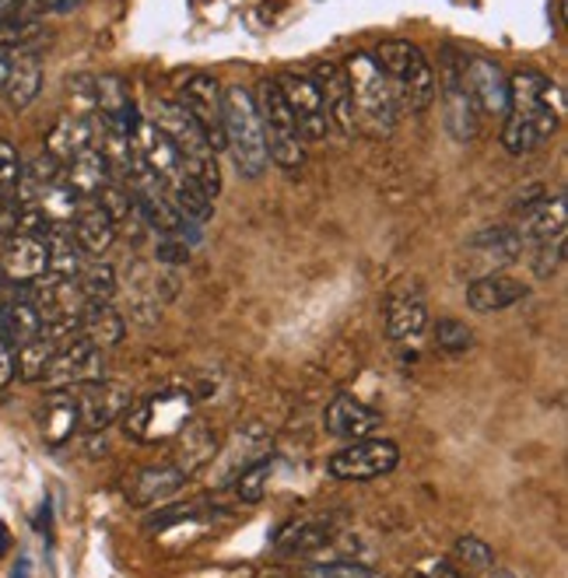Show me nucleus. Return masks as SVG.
<instances>
[{
  "instance_id": "obj_1",
  "label": "nucleus",
  "mask_w": 568,
  "mask_h": 578,
  "mask_svg": "<svg viewBox=\"0 0 568 578\" xmlns=\"http://www.w3.org/2000/svg\"><path fill=\"white\" fill-rule=\"evenodd\" d=\"M558 88L537 70H520L509 77V106L502 144L509 154H529L555 138L561 123V102L555 99Z\"/></svg>"
},
{
  "instance_id": "obj_2",
  "label": "nucleus",
  "mask_w": 568,
  "mask_h": 578,
  "mask_svg": "<svg viewBox=\"0 0 568 578\" xmlns=\"http://www.w3.org/2000/svg\"><path fill=\"white\" fill-rule=\"evenodd\" d=\"M168 141L176 144L179 162L186 168V176L197 183V189L207 200H215L221 193V168H218V151L207 144L200 127L189 120L179 109V102H151V120Z\"/></svg>"
},
{
  "instance_id": "obj_3",
  "label": "nucleus",
  "mask_w": 568,
  "mask_h": 578,
  "mask_svg": "<svg viewBox=\"0 0 568 578\" xmlns=\"http://www.w3.org/2000/svg\"><path fill=\"white\" fill-rule=\"evenodd\" d=\"M221 123H225V151H232V162L245 179H260L267 172V138H263L260 112L253 95L245 88H225L221 95Z\"/></svg>"
},
{
  "instance_id": "obj_4",
  "label": "nucleus",
  "mask_w": 568,
  "mask_h": 578,
  "mask_svg": "<svg viewBox=\"0 0 568 578\" xmlns=\"http://www.w3.org/2000/svg\"><path fill=\"white\" fill-rule=\"evenodd\" d=\"M369 56L375 61V67L390 77L401 112H425L435 102V70L414 43H407V39H390V43L375 46Z\"/></svg>"
},
{
  "instance_id": "obj_5",
  "label": "nucleus",
  "mask_w": 568,
  "mask_h": 578,
  "mask_svg": "<svg viewBox=\"0 0 568 578\" xmlns=\"http://www.w3.org/2000/svg\"><path fill=\"white\" fill-rule=\"evenodd\" d=\"M345 74H348L354 116H358V130L365 127L372 138H386V133H393L396 120H401V106H396L390 77L375 67L369 53H354L345 67Z\"/></svg>"
},
{
  "instance_id": "obj_6",
  "label": "nucleus",
  "mask_w": 568,
  "mask_h": 578,
  "mask_svg": "<svg viewBox=\"0 0 568 578\" xmlns=\"http://www.w3.org/2000/svg\"><path fill=\"white\" fill-rule=\"evenodd\" d=\"M197 403L186 390H165L148 396L144 403H134L123 414V432L130 441H141V446H159V441H173L183 424L194 417Z\"/></svg>"
},
{
  "instance_id": "obj_7",
  "label": "nucleus",
  "mask_w": 568,
  "mask_h": 578,
  "mask_svg": "<svg viewBox=\"0 0 568 578\" xmlns=\"http://www.w3.org/2000/svg\"><path fill=\"white\" fill-rule=\"evenodd\" d=\"M256 112H260V123H263V138H267V154L274 159V165H281L284 172H295L302 168V162H306V141L298 138L295 130V116L288 109V102H284L281 88L271 81H260L256 88V99H253Z\"/></svg>"
},
{
  "instance_id": "obj_8",
  "label": "nucleus",
  "mask_w": 568,
  "mask_h": 578,
  "mask_svg": "<svg viewBox=\"0 0 568 578\" xmlns=\"http://www.w3.org/2000/svg\"><path fill=\"white\" fill-rule=\"evenodd\" d=\"M99 379H106V358H102L99 347L81 340V337L56 347V355L43 375L50 390H81V385L99 382Z\"/></svg>"
},
{
  "instance_id": "obj_9",
  "label": "nucleus",
  "mask_w": 568,
  "mask_h": 578,
  "mask_svg": "<svg viewBox=\"0 0 568 578\" xmlns=\"http://www.w3.org/2000/svg\"><path fill=\"white\" fill-rule=\"evenodd\" d=\"M396 462H401V449H396V441H390V438H358L327 462V470L337 480H372V477H383V473L396 470Z\"/></svg>"
},
{
  "instance_id": "obj_10",
  "label": "nucleus",
  "mask_w": 568,
  "mask_h": 578,
  "mask_svg": "<svg viewBox=\"0 0 568 578\" xmlns=\"http://www.w3.org/2000/svg\"><path fill=\"white\" fill-rule=\"evenodd\" d=\"M221 95L225 88L218 85L215 74H194L179 88V109L200 127L215 151H225V123H221Z\"/></svg>"
},
{
  "instance_id": "obj_11",
  "label": "nucleus",
  "mask_w": 568,
  "mask_h": 578,
  "mask_svg": "<svg viewBox=\"0 0 568 578\" xmlns=\"http://www.w3.org/2000/svg\"><path fill=\"white\" fill-rule=\"evenodd\" d=\"M274 85L281 88L284 102H288L292 116H295V130L302 141H324L330 133V120L324 112V102H319V91L313 85V77L284 70L274 77Z\"/></svg>"
},
{
  "instance_id": "obj_12",
  "label": "nucleus",
  "mask_w": 568,
  "mask_h": 578,
  "mask_svg": "<svg viewBox=\"0 0 568 578\" xmlns=\"http://www.w3.org/2000/svg\"><path fill=\"white\" fill-rule=\"evenodd\" d=\"M78 393V417L85 432H106L112 421H120L130 407H134V393L123 382L99 379L81 385Z\"/></svg>"
},
{
  "instance_id": "obj_13",
  "label": "nucleus",
  "mask_w": 568,
  "mask_h": 578,
  "mask_svg": "<svg viewBox=\"0 0 568 578\" xmlns=\"http://www.w3.org/2000/svg\"><path fill=\"white\" fill-rule=\"evenodd\" d=\"M460 81L463 91L473 106V112L484 116H505L509 106V77L502 74V67L488 56H470L460 67Z\"/></svg>"
},
{
  "instance_id": "obj_14",
  "label": "nucleus",
  "mask_w": 568,
  "mask_h": 578,
  "mask_svg": "<svg viewBox=\"0 0 568 578\" xmlns=\"http://www.w3.org/2000/svg\"><path fill=\"white\" fill-rule=\"evenodd\" d=\"M313 85L319 91V102H324V112L330 127H337L345 138H354L358 133V116H354V102H351V88H348V74L337 64H319L313 70Z\"/></svg>"
},
{
  "instance_id": "obj_15",
  "label": "nucleus",
  "mask_w": 568,
  "mask_h": 578,
  "mask_svg": "<svg viewBox=\"0 0 568 578\" xmlns=\"http://www.w3.org/2000/svg\"><path fill=\"white\" fill-rule=\"evenodd\" d=\"M176 449H173V467L183 470L186 477H194L197 470H204L207 462H215L218 452V435H215V424L204 421V417H189L183 424V432L173 438Z\"/></svg>"
},
{
  "instance_id": "obj_16",
  "label": "nucleus",
  "mask_w": 568,
  "mask_h": 578,
  "mask_svg": "<svg viewBox=\"0 0 568 578\" xmlns=\"http://www.w3.org/2000/svg\"><path fill=\"white\" fill-rule=\"evenodd\" d=\"M324 424H327V432H330L334 438H351V441H358V438H369L372 432L383 428V414L372 411L369 403H362V400L340 393V396H334V400L327 403Z\"/></svg>"
},
{
  "instance_id": "obj_17",
  "label": "nucleus",
  "mask_w": 568,
  "mask_h": 578,
  "mask_svg": "<svg viewBox=\"0 0 568 578\" xmlns=\"http://www.w3.org/2000/svg\"><path fill=\"white\" fill-rule=\"evenodd\" d=\"M0 270L14 284H35L46 277L50 260H46V242L40 236H8L4 257H0Z\"/></svg>"
},
{
  "instance_id": "obj_18",
  "label": "nucleus",
  "mask_w": 568,
  "mask_h": 578,
  "mask_svg": "<svg viewBox=\"0 0 568 578\" xmlns=\"http://www.w3.org/2000/svg\"><path fill=\"white\" fill-rule=\"evenodd\" d=\"M186 480L189 477L183 470H176L173 462H162V467H148L130 480L127 498H130V505L151 509V505H162V501H168V498H176Z\"/></svg>"
},
{
  "instance_id": "obj_19",
  "label": "nucleus",
  "mask_w": 568,
  "mask_h": 578,
  "mask_svg": "<svg viewBox=\"0 0 568 578\" xmlns=\"http://www.w3.org/2000/svg\"><path fill=\"white\" fill-rule=\"evenodd\" d=\"M334 536H337V519L309 515V519H292L288 526H281L274 536V547L281 554H309L327 547Z\"/></svg>"
},
{
  "instance_id": "obj_20",
  "label": "nucleus",
  "mask_w": 568,
  "mask_h": 578,
  "mask_svg": "<svg viewBox=\"0 0 568 578\" xmlns=\"http://www.w3.org/2000/svg\"><path fill=\"white\" fill-rule=\"evenodd\" d=\"M523 295H526L523 281L509 277V274H484L467 287V305L473 313L488 316V313H502V308L523 302Z\"/></svg>"
},
{
  "instance_id": "obj_21",
  "label": "nucleus",
  "mask_w": 568,
  "mask_h": 578,
  "mask_svg": "<svg viewBox=\"0 0 568 578\" xmlns=\"http://www.w3.org/2000/svg\"><path fill=\"white\" fill-rule=\"evenodd\" d=\"M565 193H558V197H544L537 204H529L523 210V221H520V242H551V239H561L565 236Z\"/></svg>"
},
{
  "instance_id": "obj_22",
  "label": "nucleus",
  "mask_w": 568,
  "mask_h": 578,
  "mask_svg": "<svg viewBox=\"0 0 568 578\" xmlns=\"http://www.w3.org/2000/svg\"><path fill=\"white\" fill-rule=\"evenodd\" d=\"M78 393L74 390H53L40 407V428L50 446H64V441L78 432Z\"/></svg>"
},
{
  "instance_id": "obj_23",
  "label": "nucleus",
  "mask_w": 568,
  "mask_h": 578,
  "mask_svg": "<svg viewBox=\"0 0 568 578\" xmlns=\"http://www.w3.org/2000/svg\"><path fill=\"white\" fill-rule=\"evenodd\" d=\"M78 337L106 351V347H117L127 337V323L109 302H85L78 313Z\"/></svg>"
},
{
  "instance_id": "obj_24",
  "label": "nucleus",
  "mask_w": 568,
  "mask_h": 578,
  "mask_svg": "<svg viewBox=\"0 0 568 578\" xmlns=\"http://www.w3.org/2000/svg\"><path fill=\"white\" fill-rule=\"evenodd\" d=\"M386 334L393 340H414L428 330V305L414 292H396L386 302Z\"/></svg>"
},
{
  "instance_id": "obj_25",
  "label": "nucleus",
  "mask_w": 568,
  "mask_h": 578,
  "mask_svg": "<svg viewBox=\"0 0 568 578\" xmlns=\"http://www.w3.org/2000/svg\"><path fill=\"white\" fill-rule=\"evenodd\" d=\"M443 116H446V130L457 141H470L478 133V112H473L463 81H460V67H446V88H443Z\"/></svg>"
},
{
  "instance_id": "obj_26",
  "label": "nucleus",
  "mask_w": 568,
  "mask_h": 578,
  "mask_svg": "<svg viewBox=\"0 0 568 578\" xmlns=\"http://www.w3.org/2000/svg\"><path fill=\"white\" fill-rule=\"evenodd\" d=\"M43 242H46V260H50V270L46 274H53V277H78L81 270H85V249L78 246V239H74V231H70V221L64 225V221H56V225H50V231L43 236Z\"/></svg>"
},
{
  "instance_id": "obj_27",
  "label": "nucleus",
  "mask_w": 568,
  "mask_h": 578,
  "mask_svg": "<svg viewBox=\"0 0 568 578\" xmlns=\"http://www.w3.org/2000/svg\"><path fill=\"white\" fill-rule=\"evenodd\" d=\"M61 179L78 193V197H95V193L112 179V172H109V162L102 159V151L91 144L81 154H74L70 162H64Z\"/></svg>"
},
{
  "instance_id": "obj_28",
  "label": "nucleus",
  "mask_w": 568,
  "mask_h": 578,
  "mask_svg": "<svg viewBox=\"0 0 568 578\" xmlns=\"http://www.w3.org/2000/svg\"><path fill=\"white\" fill-rule=\"evenodd\" d=\"M91 144H95V123L88 116H61V120L53 123V130L46 133V154L61 165Z\"/></svg>"
},
{
  "instance_id": "obj_29",
  "label": "nucleus",
  "mask_w": 568,
  "mask_h": 578,
  "mask_svg": "<svg viewBox=\"0 0 568 578\" xmlns=\"http://www.w3.org/2000/svg\"><path fill=\"white\" fill-rule=\"evenodd\" d=\"M70 231L78 246L85 249L88 257H102L106 249L117 239V225L106 215L99 204H88V207H78V215L70 218Z\"/></svg>"
},
{
  "instance_id": "obj_30",
  "label": "nucleus",
  "mask_w": 568,
  "mask_h": 578,
  "mask_svg": "<svg viewBox=\"0 0 568 578\" xmlns=\"http://www.w3.org/2000/svg\"><path fill=\"white\" fill-rule=\"evenodd\" d=\"M4 99L11 109H29L35 99H40L43 91V67L35 56H18V61H11V74L4 81Z\"/></svg>"
},
{
  "instance_id": "obj_31",
  "label": "nucleus",
  "mask_w": 568,
  "mask_h": 578,
  "mask_svg": "<svg viewBox=\"0 0 568 578\" xmlns=\"http://www.w3.org/2000/svg\"><path fill=\"white\" fill-rule=\"evenodd\" d=\"M4 323H8V340L11 343H25V340H35L43 334V316H40V308H35V302L29 295L4 305Z\"/></svg>"
},
{
  "instance_id": "obj_32",
  "label": "nucleus",
  "mask_w": 568,
  "mask_h": 578,
  "mask_svg": "<svg viewBox=\"0 0 568 578\" xmlns=\"http://www.w3.org/2000/svg\"><path fill=\"white\" fill-rule=\"evenodd\" d=\"M56 355V343L50 337H35V340H25L18 343V355H14V372L22 375L25 382H43L50 361Z\"/></svg>"
},
{
  "instance_id": "obj_33",
  "label": "nucleus",
  "mask_w": 568,
  "mask_h": 578,
  "mask_svg": "<svg viewBox=\"0 0 568 578\" xmlns=\"http://www.w3.org/2000/svg\"><path fill=\"white\" fill-rule=\"evenodd\" d=\"M271 473H274V456H260V459L250 462V467H242V470L232 477L239 501H245V505H256V501H260L263 494H267Z\"/></svg>"
},
{
  "instance_id": "obj_34",
  "label": "nucleus",
  "mask_w": 568,
  "mask_h": 578,
  "mask_svg": "<svg viewBox=\"0 0 568 578\" xmlns=\"http://www.w3.org/2000/svg\"><path fill=\"white\" fill-rule=\"evenodd\" d=\"M46 25L40 18H25V14H8L0 22V50H29L32 43L46 39Z\"/></svg>"
},
{
  "instance_id": "obj_35",
  "label": "nucleus",
  "mask_w": 568,
  "mask_h": 578,
  "mask_svg": "<svg viewBox=\"0 0 568 578\" xmlns=\"http://www.w3.org/2000/svg\"><path fill=\"white\" fill-rule=\"evenodd\" d=\"M74 281H78V292L85 302H112V295L120 292L117 270H112L109 263H91Z\"/></svg>"
},
{
  "instance_id": "obj_36",
  "label": "nucleus",
  "mask_w": 568,
  "mask_h": 578,
  "mask_svg": "<svg viewBox=\"0 0 568 578\" xmlns=\"http://www.w3.org/2000/svg\"><path fill=\"white\" fill-rule=\"evenodd\" d=\"M435 343H439V351L446 355H463L473 347V330L463 319L443 316V319H435Z\"/></svg>"
},
{
  "instance_id": "obj_37",
  "label": "nucleus",
  "mask_w": 568,
  "mask_h": 578,
  "mask_svg": "<svg viewBox=\"0 0 568 578\" xmlns=\"http://www.w3.org/2000/svg\"><path fill=\"white\" fill-rule=\"evenodd\" d=\"M457 561L470 571V575H478V571H491L495 568V554L488 550V544H481L478 536H463L457 539Z\"/></svg>"
},
{
  "instance_id": "obj_38",
  "label": "nucleus",
  "mask_w": 568,
  "mask_h": 578,
  "mask_svg": "<svg viewBox=\"0 0 568 578\" xmlns=\"http://www.w3.org/2000/svg\"><path fill=\"white\" fill-rule=\"evenodd\" d=\"M95 204H99L106 215L112 218V225H120V221H127V215H130V207H134V200H130V189L123 186V183H106L99 193H95Z\"/></svg>"
},
{
  "instance_id": "obj_39",
  "label": "nucleus",
  "mask_w": 568,
  "mask_h": 578,
  "mask_svg": "<svg viewBox=\"0 0 568 578\" xmlns=\"http://www.w3.org/2000/svg\"><path fill=\"white\" fill-rule=\"evenodd\" d=\"M561 260H565V236H561V239H551V242H540L537 253H534V274H537L540 281L555 277L558 266H561Z\"/></svg>"
},
{
  "instance_id": "obj_40",
  "label": "nucleus",
  "mask_w": 568,
  "mask_h": 578,
  "mask_svg": "<svg viewBox=\"0 0 568 578\" xmlns=\"http://www.w3.org/2000/svg\"><path fill=\"white\" fill-rule=\"evenodd\" d=\"M18 176H22V159L11 141H0V197H14Z\"/></svg>"
},
{
  "instance_id": "obj_41",
  "label": "nucleus",
  "mask_w": 568,
  "mask_h": 578,
  "mask_svg": "<svg viewBox=\"0 0 568 578\" xmlns=\"http://www.w3.org/2000/svg\"><path fill=\"white\" fill-rule=\"evenodd\" d=\"M67 91H70V102H74V116L95 112V77H88V74L67 77Z\"/></svg>"
},
{
  "instance_id": "obj_42",
  "label": "nucleus",
  "mask_w": 568,
  "mask_h": 578,
  "mask_svg": "<svg viewBox=\"0 0 568 578\" xmlns=\"http://www.w3.org/2000/svg\"><path fill=\"white\" fill-rule=\"evenodd\" d=\"M309 575H313V578H379V575H375V571H369L365 565H348V561L309 568Z\"/></svg>"
},
{
  "instance_id": "obj_43",
  "label": "nucleus",
  "mask_w": 568,
  "mask_h": 578,
  "mask_svg": "<svg viewBox=\"0 0 568 578\" xmlns=\"http://www.w3.org/2000/svg\"><path fill=\"white\" fill-rule=\"evenodd\" d=\"M155 257H159V263H165V266H179V263L189 260V246H186L183 239H176V236H165V239L159 242V249H155Z\"/></svg>"
},
{
  "instance_id": "obj_44",
  "label": "nucleus",
  "mask_w": 568,
  "mask_h": 578,
  "mask_svg": "<svg viewBox=\"0 0 568 578\" xmlns=\"http://www.w3.org/2000/svg\"><path fill=\"white\" fill-rule=\"evenodd\" d=\"M14 375H18L14 372V347H11V340L0 337V390H8Z\"/></svg>"
},
{
  "instance_id": "obj_45",
  "label": "nucleus",
  "mask_w": 568,
  "mask_h": 578,
  "mask_svg": "<svg viewBox=\"0 0 568 578\" xmlns=\"http://www.w3.org/2000/svg\"><path fill=\"white\" fill-rule=\"evenodd\" d=\"M407 578H463V575L452 568L449 561H432V565H425L418 571H411Z\"/></svg>"
},
{
  "instance_id": "obj_46",
  "label": "nucleus",
  "mask_w": 568,
  "mask_h": 578,
  "mask_svg": "<svg viewBox=\"0 0 568 578\" xmlns=\"http://www.w3.org/2000/svg\"><path fill=\"white\" fill-rule=\"evenodd\" d=\"M40 4H43V11H70L78 0H40Z\"/></svg>"
},
{
  "instance_id": "obj_47",
  "label": "nucleus",
  "mask_w": 568,
  "mask_h": 578,
  "mask_svg": "<svg viewBox=\"0 0 568 578\" xmlns=\"http://www.w3.org/2000/svg\"><path fill=\"white\" fill-rule=\"evenodd\" d=\"M256 578H313L309 571H256Z\"/></svg>"
},
{
  "instance_id": "obj_48",
  "label": "nucleus",
  "mask_w": 568,
  "mask_h": 578,
  "mask_svg": "<svg viewBox=\"0 0 568 578\" xmlns=\"http://www.w3.org/2000/svg\"><path fill=\"white\" fill-rule=\"evenodd\" d=\"M8 74H11V61H8V53L0 50V88H4V81H8Z\"/></svg>"
},
{
  "instance_id": "obj_49",
  "label": "nucleus",
  "mask_w": 568,
  "mask_h": 578,
  "mask_svg": "<svg viewBox=\"0 0 568 578\" xmlns=\"http://www.w3.org/2000/svg\"><path fill=\"white\" fill-rule=\"evenodd\" d=\"M11 547V533H8V526L4 523H0V554H4Z\"/></svg>"
},
{
  "instance_id": "obj_50",
  "label": "nucleus",
  "mask_w": 568,
  "mask_h": 578,
  "mask_svg": "<svg viewBox=\"0 0 568 578\" xmlns=\"http://www.w3.org/2000/svg\"><path fill=\"white\" fill-rule=\"evenodd\" d=\"M14 4H18V0H0V22H4V18L14 11Z\"/></svg>"
},
{
  "instance_id": "obj_51",
  "label": "nucleus",
  "mask_w": 568,
  "mask_h": 578,
  "mask_svg": "<svg viewBox=\"0 0 568 578\" xmlns=\"http://www.w3.org/2000/svg\"><path fill=\"white\" fill-rule=\"evenodd\" d=\"M491 578H516L513 571H491Z\"/></svg>"
},
{
  "instance_id": "obj_52",
  "label": "nucleus",
  "mask_w": 568,
  "mask_h": 578,
  "mask_svg": "<svg viewBox=\"0 0 568 578\" xmlns=\"http://www.w3.org/2000/svg\"><path fill=\"white\" fill-rule=\"evenodd\" d=\"M25 571H29V565L22 561V565H18V575H14V578H25Z\"/></svg>"
}]
</instances>
